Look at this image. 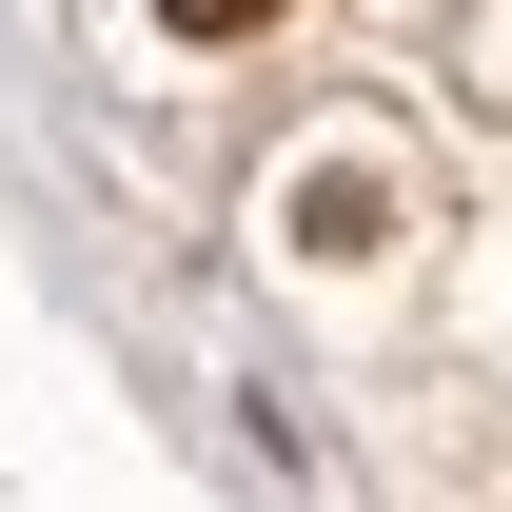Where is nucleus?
Returning a JSON list of instances; mask_svg holds the SVG:
<instances>
[{
  "label": "nucleus",
  "mask_w": 512,
  "mask_h": 512,
  "mask_svg": "<svg viewBox=\"0 0 512 512\" xmlns=\"http://www.w3.org/2000/svg\"><path fill=\"white\" fill-rule=\"evenodd\" d=\"M158 20H178V40H256L276 0H158Z\"/></svg>",
  "instance_id": "f257e3e1"
}]
</instances>
